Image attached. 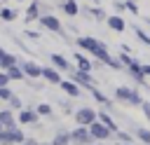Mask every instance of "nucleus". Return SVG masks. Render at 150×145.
I'll return each instance as SVG.
<instances>
[{"label": "nucleus", "mask_w": 150, "mask_h": 145, "mask_svg": "<svg viewBox=\"0 0 150 145\" xmlns=\"http://www.w3.org/2000/svg\"><path fill=\"white\" fill-rule=\"evenodd\" d=\"M115 98L117 101H124V103H131V105H143L145 101L141 98V94L131 87H117L115 89Z\"/></svg>", "instance_id": "f257e3e1"}, {"label": "nucleus", "mask_w": 150, "mask_h": 145, "mask_svg": "<svg viewBox=\"0 0 150 145\" xmlns=\"http://www.w3.org/2000/svg\"><path fill=\"white\" fill-rule=\"evenodd\" d=\"M96 119H98V112L91 110V108H80V110H75V122H77V126H91Z\"/></svg>", "instance_id": "f03ea898"}, {"label": "nucleus", "mask_w": 150, "mask_h": 145, "mask_svg": "<svg viewBox=\"0 0 150 145\" xmlns=\"http://www.w3.org/2000/svg\"><path fill=\"white\" fill-rule=\"evenodd\" d=\"M70 136H73V143L75 145H91L94 143V138L89 133V126H77L75 131H70Z\"/></svg>", "instance_id": "7ed1b4c3"}, {"label": "nucleus", "mask_w": 150, "mask_h": 145, "mask_svg": "<svg viewBox=\"0 0 150 145\" xmlns=\"http://www.w3.org/2000/svg\"><path fill=\"white\" fill-rule=\"evenodd\" d=\"M70 80H73L75 84H80V87L94 89V80H91V75H89V72H84V70H77V68H73V70H70Z\"/></svg>", "instance_id": "20e7f679"}, {"label": "nucleus", "mask_w": 150, "mask_h": 145, "mask_svg": "<svg viewBox=\"0 0 150 145\" xmlns=\"http://www.w3.org/2000/svg\"><path fill=\"white\" fill-rule=\"evenodd\" d=\"M89 133H91V138H96V140H108V138L112 136V131H110L103 122H98V119L89 126Z\"/></svg>", "instance_id": "39448f33"}, {"label": "nucleus", "mask_w": 150, "mask_h": 145, "mask_svg": "<svg viewBox=\"0 0 150 145\" xmlns=\"http://www.w3.org/2000/svg\"><path fill=\"white\" fill-rule=\"evenodd\" d=\"M40 23H42L45 28H49V30L59 33L61 37H66V33H63V26H61V21H59L56 16H52V14H42V16H40Z\"/></svg>", "instance_id": "423d86ee"}, {"label": "nucleus", "mask_w": 150, "mask_h": 145, "mask_svg": "<svg viewBox=\"0 0 150 145\" xmlns=\"http://www.w3.org/2000/svg\"><path fill=\"white\" fill-rule=\"evenodd\" d=\"M9 143H26V138L19 129H7L0 138V145H9Z\"/></svg>", "instance_id": "0eeeda50"}, {"label": "nucleus", "mask_w": 150, "mask_h": 145, "mask_svg": "<svg viewBox=\"0 0 150 145\" xmlns=\"http://www.w3.org/2000/svg\"><path fill=\"white\" fill-rule=\"evenodd\" d=\"M21 68H23L26 77H30V80H38V77H42V65H38L35 61H26V63H21Z\"/></svg>", "instance_id": "6e6552de"}, {"label": "nucleus", "mask_w": 150, "mask_h": 145, "mask_svg": "<svg viewBox=\"0 0 150 145\" xmlns=\"http://www.w3.org/2000/svg\"><path fill=\"white\" fill-rule=\"evenodd\" d=\"M42 77H45L47 82H52V84H59V87H61V82H63V80H61V72H59L54 65L42 68Z\"/></svg>", "instance_id": "1a4fd4ad"}, {"label": "nucleus", "mask_w": 150, "mask_h": 145, "mask_svg": "<svg viewBox=\"0 0 150 145\" xmlns=\"http://www.w3.org/2000/svg\"><path fill=\"white\" fill-rule=\"evenodd\" d=\"M70 143H73V136L66 129H56V136H54L52 145H70Z\"/></svg>", "instance_id": "9d476101"}, {"label": "nucleus", "mask_w": 150, "mask_h": 145, "mask_svg": "<svg viewBox=\"0 0 150 145\" xmlns=\"http://www.w3.org/2000/svg\"><path fill=\"white\" fill-rule=\"evenodd\" d=\"M77 44L82 47V49H89V54L98 47V44H103V42H98L96 37H87V35H82V37H77Z\"/></svg>", "instance_id": "9b49d317"}, {"label": "nucleus", "mask_w": 150, "mask_h": 145, "mask_svg": "<svg viewBox=\"0 0 150 145\" xmlns=\"http://www.w3.org/2000/svg\"><path fill=\"white\" fill-rule=\"evenodd\" d=\"M61 89H63L68 96H73V98H77V96L82 94V91H80V84H75L73 80H63V82H61Z\"/></svg>", "instance_id": "f8f14e48"}, {"label": "nucleus", "mask_w": 150, "mask_h": 145, "mask_svg": "<svg viewBox=\"0 0 150 145\" xmlns=\"http://www.w3.org/2000/svg\"><path fill=\"white\" fill-rule=\"evenodd\" d=\"M105 23H108V26H110L112 30H117V33H122V30L127 28V23H124V19H122V16H117V14H110Z\"/></svg>", "instance_id": "ddd939ff"}, {"label": "nucleus", "mask_w": 150, "mask_h": 145, "mask_svg": "<svg viewBox=\"0 0 150 145\" xmlns=\"http://www.w3.org/2000/svg\"><path fill=\"white\" fill-rule=\"evenodd\" d=\"M38 117H40L38 110H21V112H19V122H21V124H35Z\"/></svg>", "instance_id": "4468645a"}, {"label": "nucleus", "mask_w": 150, "mask_h": 145, "mask_svg": "<svg viewBox=\"0 0 150 145\" xmlns=\"http://www.w3.org/2000/svg\"><path fill=\"white\" fill-rule=\"evenodd\" d=\"M0 124H2L5 129H16V122H14L12 110H0Z\"/></svg>", "instance_id": "2eb2a0df"}, {"label": "nucleus", "mask_w": 150, "mask_h": 145, "mask_svg": "<svg viewBox=\"0 0 150 145\" xmlns=\"http://www.w3.org/2000/svg\"><path fill=\"white\" fill-rule=\"evenodd\" d=\"M49 58H52V65H54L56 70H73V68H70V63H68L61 54H52Z\"/></svg>", "instance_id": "dca6fc26"}, {"label": "nucleus", "mask_w": 150, "mask_h": 145, "mask_svg": "<svg viewBox=\"0 0 150 145\" xmlns=\"http://www.w3.org/2000/svg\"><path fill=\"white\" fill-rule=\"evenodd\" d=\"M40 9H42V5L35 0V2H30V7H28V14H26V19L28 21H35V19H40L42 14H40Z\"/></svg>", "instance_id": "f3484780"}, {"label": "nucleus", "mask_w": 150, "mask_h": 145, "mask_svg": "<svg viewBox=\"0 0 150 145\" xmlns=\"http://www.w3.org/2000/svg\"><path fill=\"white\" fill-rule=\"evenodd\" d=\"M84 14L94 16L96 21H108V16H105V12H103L101 7H84Z\"/></svg>", "instance_id": "a211bd4d"}, {"label": "nucleus", "mask_w": 150, "mask_h": 145, "mask_svg": "<svg viewBox=\"0 0 150 145\" xmlns=\"http://www.w3.org/2000/svg\"><path fill=\"white\" fill-rule=\"evenodd\" d=\"M16 65V56L14 54H2L0 56V68L2 70H9V68H14Z\"/></svg>", "instance_id": "6ab92c4d"}, {"label": "nucleus", "mask_w": 150, "mask_h": 145, "mask_svg": "<svg viewBox=\"0 0 150 145\" xmlns=\"http://www.w3.org/2000/svg\"><path fill=\"white\" fill-rule=\"evenodd\" d=\"M75 61H77V70H84V72H91V68H94V63H89L82 54H75Z\"/></svg>", "instance_id": "aec40b11"}, {"label": "nucleus", "mask_w": 150, "mask_h": 145, "mask_svg": "<svg viewBox=\"0 0 150 145\" xmlns=\"http://www.w3.org/2000/svg\"><path fill=\"white\" fill-rule=\"evenodd\" d=\"M98 122H103V124H105V126H108L112 133H117V124L110 119V115H105V112H98Z\"/></svg>", "instance_id": "412c9836"}, {"label": "nucleus", "mask_w": 150, "mask_h": 145, "mask_svg": "<svg viewBox=\"0 0 150 145\" xmlns=\"http://www.w3.org/2000/svg\"><path fill=\"white\" fill-rule=\"evenodd\" d=\"M63 12H66V14H68V16H75V14H77V12H80V5H77V2H75V0H68V2H66V5H63Z\"/></svg>", "instance_id": "4be33fe9"}, {"label": "nucleus", "mask_w": 150, "mask_h": 145, "mask_svg": "<svg viewBox=\"0 0 150 145\" xmlns=\"http://www.w3.org/2000/svg\"><path fill=\"white\" fill-rule=\"evenodd\" d=\"M16 16H19L16 9H9V7H2V9H0V19H2V21H14Z\"/></svg>", "instance_id": "5701e85b"}, {"label": "nucleus", "mask_w": 150, "mask_h": 145, "mask_svg": "<svg viewBox=\"0 0 150 145\" xmlns=\"http://www.w3.org/2000/svg\"><path fill=\"white\" fill-rule=\"evenodd\" d=\"M7 75H9V80H23V77H26V72H23V68H21V65L9 68V70H7Z\"/></svg>", "instance_id": "b1692460"}, {"label": "nucleus", "mask_w": 150, "mask_h": 145, "mask_svg": "<svg viewBox=\"0 0 150 145\" xmlns=\"http://www.w3.org/2000/svg\"><path fill=\"white\" fill-rule=\"evenodd\" d=\"M134 133H136L145 145H150V131H148V129H143V126H134Z\"/></svg>", "instance_id": "393cba45"}, {"label": "nucleus", "mask_w": 150, "mask_h": 145, "mask_svg": "<svg viewBox=\"0 0 150 145\" xmlns=\"http://www.w3.org/2000/svg\"><path fill=\"white\" fill-rule=\"evenodd\" d=\"M89 91H91V96H94V98H96V101H98L101 105H105V108H110V101H108V98H105V96H103V94H101V91H98L96 87H94V89H89Z\"/></svg>", "instance_id": "a878e982"}, {"label": "nucleus", "mask_w": 150, "mask_h": 145, "mask_svg": "<svg viewBox=\"0 0 150 145\" xmlns=\"http://www.w3.org/2000/svg\"><path fill=\"white\" fill-rule=\"evenodd\" d=\"M131 30H134V33H136V35H138V40H141V42H143V44H148V47H150V35H148V33H143V30H141V28H138V26H136V23H134V26H131Z\"/></svg>", "instance_id": "bb28decb"}, {"label": "nucleus", "mask_w": 150, "mask_h": 145, "mask_svg": "<svg viewBox=\"0 0 150 145\" xmlns=\"http://www.w3.org/2000/svg\"><path fill=\"white\" fill-rule=\"evenodd\" d=\"M35 110H38L40 117H52V105H49V103H40Z\"/></svg>", "instance_id": "cd10ccee"}, {"label": "nucleus", "mask_w": 150, "mask_h": 145, "mask_svg": "<svg viewBox=\"0 0 150 145\" xmlns=\"http://www.w3.org/2000/svg\"><path fill=\"white\" fill-rule=\"evenodd\" d=\"M12 98H14L12 89H9V87H2V89H0V101H12Z\"/></svg>", "instance_id": "c85d7f7f"}, {"label": "nucleus", "mask_w": 150, "mask_h": 145, "mask_svg": "<svg viewBox=\"0 0 150 145\" xmlns=\"http://www.w3.org/2000/svg\"><path fill=\"white\" fill-rule=\"evenodd\" d=\"M124 7H127L131 14H138V5H136L134 0H127V2H124Z\"/></svg>", "instance_id": "c756f323"}, {"label": "nucleus", "mask_w": 150, "mask_h": 145, "mask_svg": "<svg viewBox=\"0 0 150 145\" xmlns=\"http://www.w3.org/2000/svg\"><path fill=\"white\" fill-rule=\"evenodd\" d=\"M9 105H12L14 110H19V112H21V105H23V103H21V98H19V96H14V98L9 101Z\"/></svg>", "instance_id": "7c9ffc66"}, {"label": "nucleus", "mask_w": 150, "mask_h": 145, "mask_svg": "<svg viewBox=\"0 0 150 145\" xmlns=\"http://www.w3.org/2000/svg\"><path fill=\"white\" fill-rule=\"evenodd\" d=\"M7 84H9V75H7V72H0V89L7 87Z\"/></svg>", "instance_id": "2f4dec72"}, {"label": "nucleus", "mask_w": 150, "mask_h": 145, "mask_svg": "<svg viewBox=\"0 0 150 145\" xmlns=\"http://www.w3.org/2000/svg\"><path fill=\"white\" fill-rule=\"evenodd\" d=\"M141 108H143V115H145V117H148V119H150V103H148V101H145V103H143V105H141Z\"/></svg>", "instance_id": "473e14b6"}, {"label": "nucleus", "mask_w": 150, "mask_h": 145, "mask_svg": "<svg viewBox=\"0 0 150 145\" xmlns=\"http://www.w3.org/2000/svg\"><path fill=\"white\" fill-rule=\"evenodd\" d=\"M26 35H28L30 40H38V33H35V30H26Z\"/></svg>", "instance_id": "72a5a7b5"}, {"label": "nucleus", "mask_w": 150, "mask_h": 145, "mask_svg": "<svg viewBox=\"0 0 150 145\" xmlns=\"http://www.w3.org/2000/svg\"><path fill=\"white\" fill-rule=\"evenodd\" d=\"M143 75H150V63H143Z\"/></svg>", "instance_id": "f704fd0d"}, {"label": "nucleus", "mask_w": 150, "mask_h": 145, "mask_svg": "<svg viewBox=\"0 0 150 145\" xmlns=\"http://www.w3.org/2000/svg\"><path fill=\"white\" fill-rule=\"evenodd\" d=\"M23 145H40V143H38V140H33V138H26V143H23Z\"/></svg>", "instance_id": "c9c22d12"}, {"label": "nucleus", "mask_w": 150, "mask_h": 145, "mask_svg": "<svg viewBox=\"0 0 150 145\" xmlns=\"http://www.w3.org/2000/svg\"><path fill=\"white\" fill-rule=\"evenodd\" d=\"M5 131H7V129H5V126H2V124H0V136H2V133H5Z\"/></svg>", "instance_id": "e433bc0d"}, {"label": "nucleus", "mask_w": 150, "mask_h": 145, "mask_svg": "<svg viewBox=\"0 0 150 145\" xmlns=\"http://www.w3.org/2000/svg\"><path fill=\"white\" fill-rule=\"evenodd\" d=\"M54 2H61V5H66V2H68V0H54Z\"/></svg>", "instance_id": "4c0bfd02"}, {"label": "nucleus", "mask_w": 150, "mask_h": 145, "mask_svg": "<svg viewBox=\"0 0 150 145\" xmlns=\"http://www.w3.org/2000/svg\"><path fill=\"white\" fill-rule=\"evenodd\" d=\"M2 54H7V51H5V49H2V47H0V56H2Z\"/></svg>", "instance_id": "58836bf2"}, {"label": "nucleus", "mask_w": 150, "mask_h": 145, "mask_svg": "<svg viewBox=\"0 0 150 145\" xmlns=\"http://www.w3.org/2000/svg\"><path fill=\"white\" fill-rule=\"evenodd\" d=\"M87 2H94V5H96V2H98V0H87Z\"/></svg>", "instance_id": "ea45409f"}, {"label": "nucleus", "mask_w": 150, "mask_h": 145, "mask_svg": "<svg viewBox=\"0 0 150 145\" xmlns=\"http://www.w3.org/2000/svg\"><path fill=\"white\" fill-rule=\"evenodd\" d=\"M0 9H2V0H0Z\"/></svg>", "instance_id": "a19ab883"}, {"label": "nucleus", "mask_w": 150, "mask_h": 145, "mask_svg": "<svg viewBox=\"0 0 150 145\" xmlns=\"http://www.w3.org/2000/svg\"><path fill=\"white\" fill-rule=\"evenodd\" d=\"M148 26H150V16H148Z\"/></svg>", "instance_id": "79ce46f5"}, {"label": "nucleus", "mask_w": 150, "mask_h": 145, "mask_svg": "<svg viewBox=\"0 0 150 145\" xmlns=\"http://www.w3.org/2000/svg\"><path fill=\"white\" fill-rule=\"evenodd\" d=\"M134 2H141V0H134Z\"/></svg>", "instance_id": "37998d69"}, {"label": "nucleus", "mask_w": 150, "mask_h": 145, "mask_svg": "<svg viewBox=\"0 0 150 145\" xmlns=\"http://www.w3.org/2000/svg\"><path fill=\"white\" fill-rule=\"evenodd\" d=\"M19 2H23V0H19Z\"/></svg>", "instance_id": "c03bdc74"}, {"label": "nucleus", "mask_w": 150, "mask_h": 145, "mask_svg": "<svg viewBox=\"0 0 150 145\" xmlns=\"http://www.w3.org/2000/svg\"><path fill=\"white\" fill-rule=\"evenodd\" d=\"M0 138H2V136H0Z\"/></svg>", "instance_id": "a18cd8bd"}, {"label": "nucleus", "mask_w": 150, "mask_h": 145, "mask_svg": "<svg viewBox=\"0 0 150 145\" xmlns=\"http://www.w3.org/2000/svg\"><path fill=\"white\" fill-rule=\"evenodd\" d=\"M112 2H115V0H112Z\"/></svg>", "instance_id": "49530a36"}, {"label": "nucleus", "mask_w": 150, "mask_h": 145, "mask_svg": "<svg viewBox=\"0 0 150 145\" xmlns=\"http://www.w3.org/2000/svg\"><path fill=\"white\" fill-rule=\"evenodd\" d=\"M122 145H124V143H122Z\"/></svg>", "instance_id": "de8ad7c7"}, {"label": "nucleus", "mask_w": 150, "mask_h": 145, "mask_svg": "<svg viewBox=\"0 0 150 145\" xmlns=\"http://www.w3.org/2000/svg\"><path fill=\"white\" fill-rule=\"evenodd\" d=\"M98 145H101V143H98Z\"/></svg>", "instance_id": "09e8293b"}]
</instances>
